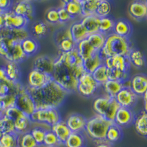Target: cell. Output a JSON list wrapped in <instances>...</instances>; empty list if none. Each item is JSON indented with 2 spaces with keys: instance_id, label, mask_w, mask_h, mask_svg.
Returning <instances> with one entry per match:
<instances>
[{
  "instance_id": "6da1fadb",
  "label": "cell",
  "mask_w": 147,
  "mask_h": 147,
  "mask_svg": "<svg viewBox=\"0 0 147 147\" xmlns=\"http://www.w3.org/2000/svg\"><path fill=\"white\" fill-rule=\"evenodd\" d=\"M27 90L35 103V108H58L65 102L68 92L55 81H49L40 88L35 89L26 85Z\"/></svg>"
},
{
  "instance_id": "7a4b0ae2",
  "label": "cell",
  "mask_w": 147,
  "mask_h": 147,
  "mask_svg": "<svg viewBox=\"0 0 147 147\" xmlns=\"http://www.w3.org/2000/svg\"><path fill=\"white\" fill-rule=\"evenodd\" d=\"M85 72L83 65L71 68L60 59H55V67L52 77L68 93L77 92L78 80Z\"/></svg>"
},
{
  "instance_id": "3957f363",
  "label": "cell",
  "mask_w": 147,
  "mask_h": 147,
  "mask_svg": "<svg viewBox=\"0 0 147 147\" xmlns=\"http://www.w3.org/2000/svg\"><path fill=\"white\" fill-rule=\"evenodd\" d=\"M132 47L129 38L115 35L113 32L106 36L104 47L99 52L103 60L115 55L128 56Z\"/></svg>"
},
{
  "instance_id": "277c9868",
  "label": "cell",
  "mask_w": 147,
  "mask_h": 147,
  "mask_svg": "<svg viewBox=\"0 0 147 147\" xmlns=\"http://www.w3.org/2000/svg\"><path fill=\"white\" fill-rule=\"evenodd\" d=\"M112 124L113 121H110L96 114L90 119H87L84 131L90 138L97 142V144L106 142V133L109 127Z\"/></svg>"
},
{
  "instance_id": "5b68a950",
  "label": "cell",
  "mask_w": 147,
  "mask_h": 147,
  "mask_svg": "<svg viewBox=\"0 0 147 147\" xmlns=\"http://www.w3.org/2000/svg\"><path fill=\"white\" fill-rule=\"evenodd\" d=\"M93 107L97 115L113 122L120 106L115 98L105 95L96 98L93 103Z\"/></svg>"
},
{
  "instance_id": "8992f818",
  "label": "cell",
  "mask_w": 147,
  "mask_h": 147,
  "mask_svg": "<svg viewBox=\"0 0 147 147\" xmlns=\"http://www.w3.org/2000/svg\"><path fill=\"white\" fill-rule=\"evenodd\" d=\"M31 121L46 124L52 127L61 120L60 114L57 108L37 109L30 116Z\"/></svg>"
},
{
  "instance_id": "52a82bcc",
  "label": "cell",
  "mask_w": 147,
  "mask_h": 147,
  "mask_svg": "<svg viewBox=\"0 0 147 147\" xmlns=\"http://www.w3.org/2000/svg\"><path fill=\"white\" fill-rule=\"evenodd\" d=\"M100 87L94 79L91 74L85 73L78 80L77 91L84 97H90L96 94V90Z\"/></svg>"
},
{
  "instance_id": "ba28073f",
  "label": "cell",
  "mask_w": 147,
  "mask_h": 147,
  "mask_svg": "<svg viewBox=\"0 0 147 147\" xmlns=\"http://www.w3.org/2000/svg\"><path fill=\"white\" fill-rule=\"evenodd\" d=\"M16 107L29 117L36 110L33 99L27 91L26 85L16 96Z\"/></svg>"
},
{
  "instance_id": "9c48e42d",
  "label": "cell",
  "mask_w": 147,
  "mask_h": 147,
  "mask_svg": "<svg viewBox=\"0 0 147 147\" xmlns=\"http://www.w3.org/2000/svg\"><path fill=\"white\" fill-rule=\"evenodd\" d=\"M104 65L107 69H116L123 72H129L131 64L128 56L115 55L105 59Z\"/></svg>"
},
{
  "instance_id": "30bf717a",
  "label": "cell",
  "mask_w": 147,
  "mask_h": 147,
  "mask_svg": "<svg viewBox=\"0 0 147 147\" xmlns=\"http://www.w3.org/2000/svg\"><path fill=\"white\" fill-rule=\"evenodd\" d=\"M5 18V27L11 29L27 28L30 21L25 17L15 14L11 9L3 12Z\"/></svg>"
},
{
  "instance_id": "8fae6325",
  "label": "cell",
  "mask_w": 147,
  "mask_h": 147,
  "mask_svg": "<svg viewBox=\"0 0 147 147\" xmlns=\"http://www.w3.org/2000/svg\"><path fill=\"white\" fill-rule=\"evenodd\" d=\"M52 80V77L51 75L43 73L37 69H32L30 71L27 77V82H28L27 86L35 89L40 88Z\"/></svg>"
},
{
  "instance_id": "7c38bea8",
  "label": "cell",
  "mask_w": 147,
  "mask_h": 147,
  "mask_svg": "<svg viewBox=\"0 0 147 147\" xmlns=\"http://www.w3.org/2000/svg\"><path fill=\"white\" fill-rule=\"evenodd\" d=\"M115 99L121 107L132 109L137 102L138 96L129 88L124 87L115 96Z\"/></svg>"
},
{
  "instance_id": "4fadbf2b",
  "label": "cell",
  "mask_w": 147,
  "mask_h": 147,
  "mask_svg": "<svg viewBox=\"0 0 147 147\" xmlns=\"http://www.w3.org/2000/svg\"><path fill=\"white\" fill-rule=\"evenodd\" d=\"M11 10H13V12L16 15L25 17L29 21L32 20L35 15L33 4L29 0L18 1L14 5L13 4Z\"/></svg>"
},
{
  "instance_id": "5bb4252c",
  "label": "cell",
  "mask_w": 147,
  "mask_h": 147,
  "mask_svg": "<svg viewBox=\"0 0 147 147\" xmlns=\"http://www.w3.org/2000/svg\"><path fill=\"white\" fill-rule=\"evenodd\" d=\"M55 67V59L49 55H39L33 62V69L52 76Z\"/></svg>"
},
{
  "instance_id": "9a60e30c",
  "label": "cell",
  "mask_w": 147,
  "mask_h": 147,
  "mask_svg": "<svg viewBox=\"0 0 147 147\" xmlns=\"http://www.w3.org/2000/svg\"><path fill=\"white\" fill-rule=\"evenodd\" d=\"M135 116L136 115L132 109L120 107L116 112L113 122L121 128L128 127L133 123Z\"/></svg>"
},
{
  "instance_id": "2e32d148",
  "label": "cell",
  "mask_w": 147,
  "mask_h": 147,
  "mask_svg": "<svg viewBox=\"0 0 147 147\" xmlns=\"http://www.w3.org/2000/svg\"><path fill=\"white\" fill-rule=\"evenodd\" d=\"M129 88L137 96H142L147 92L146 76L143 74L134 75L129 80Z\"/></svg>"
},
{
  "instance_id": "e0dca14e",
  "label": "cell",
  "mask_w": 147,
  "mask_h": 147,
  "mask_svg": "<svg viewBox=\"0 0 147 147\" xmlns=\"http://www.w3.org/2000/svg\"><path fill=\"white\" fill-rule=\"evenodd\" d=\"M129 13L134 19L142 21L147 16L146 1H133L129 5Z\"/></svg>"
},
{
  "instance_id": "ac0fdd59",
  "label": "cell",
  "mask_w": 147,
  "mask_h": 147,
  "mask_svg": "<svg viewBox=\"0 0 147 147\" xmlns=\"http://www.w3.org/2000/svg\"><path fill=\"white\" fill-rule=\"evenodd\" d=\"M0 37L7 38L16 42L21 43L22 40L30 37V32L27 28L11 29L4 27L0 30Z\"/></svg>"
},
{
  "instance_id": "d6986e66",
  "label": "cell",
  "mask_w": 147,
  "mask_h": 147,
  "mask_svg": "<svg viewBox=\"0 0 147 147\" xmlns=\"http://www.w3.org/2000/svg\"><path fill=\"white\" fill-rule=\"evenodd\" d=\"M24 87L25 85L21 82H15L7 78L4 79L0 80V96H16Z\"/></svg>"
},
{
  "instance_id": "ffe728a7",
  "label": "cell",
  "mask_w": 147,
  "mask_h": 147,
  "mask_svg": "<svg viewBox=\"0 0 147 147\" xmlns=\"http://www.w3.org/2000/svg\"><path fill=\"white\" fill-rule=\"evenodd\" d=\"M87 119L81 114L74 113L67 118L65 121L67 127L71 132H82L85 129Z\"/></svg>"
},
{
  "instance_id": "44dd1931",
  "label": "cell",
  "mask_w": 147,
  "mask_h": 147,
  "mask_svg": "<svg viewBox=\"0 0 147 147\" xmlns=\"http://www.w3.org/2000/svg\"><path fill=\"white\" fill-rule=\"evenodd\" d=\"M57 58L62 60L64 63L73 69L79 66H82L83 64V60L79 55L76 48L69 52H60Z\"/></svg>"
},
{
  "instance_id": "7402d4cb",
  "label": "cell",
  "mask_w": 147,
  "mask_h": 147,
  "mask_svg": "<svg viewBox=\"0 0 147 147\" xmlns=\"http://www.w3.org/2000/svg\"><path fill=\"white\" fill-rule=\"evenodd\" d=\"M27 58V57L24 53L21 47V43L14 41L10 47L7 55L5 59L7 62L16 63H20Z\"/></svg>"
},
{
  "instance_id": "603a6c76",
  "label": "cell",
  "mask_w": 147,
  "mask_h": 147,
  "mask_svg": "<svg viewBox=\"0 0 147 147\" xmlns=\"http://www.w3.org/2000/svg\"><path fill=\"white\" fill-rule=\"evenodd\" d=\"M61 36L57 40V45L60 52H69L76 48V43L72 40L70 28H68L60 33Z\"/></svg>"
},
{
  "instance_id": "cb8c5ba5",
  "label": "cell",
  "mask_w": 147,
  "mask_h": 147,
  "mask_svg": "<svg viewBox=\"0 0 147 147\" xmlns=\"http://www.w3.org/2000/svg\"><path fill=\"white\" fill-rule=\"evenodd\" d=\"M51 130L55 133L56 137L57 138L60 145H64L65 140L71 133L69 127H67L65 121L62 120H60L57 124L52 126L51 127Z\"/></svg>"
},
{
  "instance_id": "d4e9b609",
  "label": "cell",
  "mask_w": 147,
  "mask_h": 147,
  "mask_svg": "<svg viewBox=\"0 0 147 147\" xmlns=\"http://www.w3.org/2000/svg\"><path fill=\"white\" fill-rule=\"evenodd\" d=\"M132 31V27L130 23L126 19L121 18L115 22L113 32L119 36L128 38Z\"/></svg>"
},
{
  "instance_id": "484cf974",
  "label": "cell",
  "mask_w": 147,
  "mask_h": 147,
  "mask_svg": "<svg viewBox=\"0 0 147 147\" xmlns=\"http://www.w3.org/2000/svg\"><path fill=\"white\" fill-rule=\"evenodd\" d=\"M80 22L86 30L88 35L99 32V18L96 15L82 17Z\"/></svg>"
},
{
  "instance_id": "4316f807",
  "label": "cell",
  "mask_w": 147,
  "mask_h": 147,
  "mask_svg": "<svg viewBox=\"0 0 147 147\" xmlns=\"http://www.w3.org/2000/svg\"><path fill=\"white\" fill-rule=\"evenodd\" d=\"M21 47L27 57L35 55L40 48L38 40L30 36L21 42Z\"/></svg>"
},
{
  "instance_id": "83f0119b",
  "label": "cell",
  "mask_w": 147,
  "mask_h": 147,
  "mask_svg": "<svg viewBox=\"0 0 147 147\" xmlns=\"http://www.w3.org/2000/svg\"><path fill=\"white\" fill-rule=\"evenodd\" d=\"M122 137H123L122 128L113 122V124L109 127L107 133H106L105 141L112 145L120 141Z\"/></svg>"
},
{
  "instance_id": "f1b7e54d",
  "label": "cell",
  "mask_w": 147,
  "mask_h": 147,
  "mask_svg": "<svg viewBox=\"0 0 147 147\" xmlns=\"http://www.w3.org/2000/svg\"><path fill=\"white\" fill-rule=\"evenodd\" d=\"M76 49L82 60L90 58L94 54L96 53L95 49L89 44L87 39H84L76 44Z\"/></svg>"
},
{
  "instance_id": "f546056e",
  "label": "cell",
  "mask_w": 147,
  "mask_h": 147,
  "mask_svg": "<svg viewBox=\"0 0 147 147\" xmlns=\"http://www.w3.org/2000/svg\"><path fill=\"white\" fill-rule=\"evenodd\" d=\"M146 121L147 114L146 111H145V110H143V111L139 113L137 115H136L133 121L136 132L140 136L145 138L146 137L147 135Z\"/></svg>"
},
{
  "instance_id": "4dcf8cb0",
  "label": "cell",
  "mask_w": 147,
  "mask_h": 147,
  "mask_svg": "<svg viewBox=\"0 0 147 147\" xmlns=\"http://www.w3.org/2000/svg\"><path fill=\"white\" fill-rule=\"evenodd\" d=\"M102 64H104V60L102 58L99 52H96L90 58L83 60L82 65L85 72L92 74Z\"/></svg>"
},
{
  "instance_id": "1f68e13d",
  "label": "cell",
  "mask_w": 147,
  "mask_h": 147,
  "mask_svg": "<svg viewBox=\"0 0 147 147\" xmlns=\"http://www.w3.org/2000/svg\"><path fill=\"white\" fill-rule=\"evenodd\" d=\"M5 69L7 79L13 82H20L21 77H22V70H21L19 64L8 62L6 66L5 67Z\"/></svg>"
},
{
  "instance_id": "d6a6232c",
  "label": "cell",
  "mask_w": 147,
  "mask_h": 147,
  "mask_svg": "<svg viewBox=\"0 0 147 147\" xmlns=\"http://www.w3.org/2000/svg\"><path fill=\"white\" fill-rule=\"evenodd\" d=\"M70 32L72 40L75 42L76 44L84 40V39H86V38L88 35L86 30H85L83 26L82 25V24L80 22H76L71 26Z\"/></svg>"
},
{
  "instance_id": "836d02e7",
  "label": "cell",
  "mask_w": 147,
  "mask_h": 147,
  "mask_svg": "<svg viewBox=\"0 0 147 147\" xmlns=\"http://www.w3.org/2000/svg\"><path fill=\"white\" fill-rule=\"evenodd\" d=\"M86 140L82 132H71L65 140L64 146L65 147H83Z\"/></svg>"
},
{
  "instance_id": "e575fe53",
  "label": "cell",
  "mask_w": 147,
  "mask_h": 147,
  "mask_svg": "<svg viewBox=\"0 0 147 147\" xmlns=\"http://www.w3.org/2000/svg\"><path fill=\"white\" fill-rule=\"evenodd\" d=\"M86 39L89 42L90 46L95 49L96 52H99L104 47V44L105 42L106 35H103L99 32H97L88 35Z\"/></svg>"
},
{
  "instance_id": "d590c367",
  "label": "cell",
  "mask_w": 147,
  "mask_h": 147,
  "mask_svg": "<svg viewBox=\"0 0 147 147\" xmlns=\"http://www.w3.org/2000/svg\"><path fill=\"white\" fill-rule=\"evenodd\" d=\"M102 86L104 88V90L105 91L106 95L108 96L115 98V96L117 95L118 93L124 87V85L123 82H119V81L110 80H108Z\"/></svg>"
},
{
  "instance_id": "8d00e7d4",
  "label": "cell",
  "mask_w": 147,
  "mask_h": 147,
  "mask_svg": "<svg viewBox=\"0 0 147 147\" xmlns=\"http://www.w3.org/2000/svg\"><path fill=\"white\" fill-rule=\"evenodd\" d=\"M128 59L130 64L137 68H142L146 64L145 57L143 52L136 49H132L128 55Z\"/></svg>"
},
{
  "instance_id": "74e56055",
  "label": "cell",
  "mask_w": 147,
  "mask_h": 147,
  "mask_svg": "<svg viewBox=\"0 0 147 147\" xmlns=\"http://www.w3.org/2000/svg\"><path fill=\"white\" fill-rule=\"evenodd\" d=\"M114 24L115 21L110 16L99 18V32L106 36L113 33Z\"/></svg>"
},
{
  "instance_id": "f35d334b",
  "label": "cell",
  "mask_w": 147,
  "mask_h": 147,
  "mask_svg": "<svg viewBox=\"0 0 147 147\" xmlns=\"http://www.w3.org/2000/svg\"><path fill=\"white\" fill-rule=\"evenodd\" d=\"M82 0H71L66 1L65 5V9L69 13L71 18H76L81 16L82 13Z\"/></svg>"
},
{
  "instance_id": "ab89813d",
  "label": "cell",
  "mask_w": 147,
  "mask_h": 147,
  "mask_svg": "<svg viewBox=\"0 0 147 147\" xmlns=\"http://www.w3.org/2000/svg\"><path fill=\"white\" fill-rule=\"evenodd\" d=\"M19 135L14 133L2 134L0 138V147H18Z\"/></svg>"
},
{
  "instance_id": "60d3db41",
  "label": "cell",
  "mask_w": 147,
  "mask_h": 147,
  "mask_svg": "<svg viewBox=\"0 0 147 147\" xmlns=\"http://www.w3.org/2000/svg\"><path fill=\"white\" fill-rule=\"evenodd\" d=\"M99 0H82V13L81 16H88L95 15L96 10Z\"/></svg>"
},
{
  "instance_id": "b9f144b4",
  "label": "cell",
  "mask_w": 147,
  "mask_h": 147,
  "mask_svg": "<svg viewBox=\"0 0 147 147\" xmlns=\"http://www.w3.org/2000/svg\"><path fill=\"white\" fill-rule=\"evenodd\" d=\"M107 71H108V69H107V67L104 64H102L91 74L92 77L94 79V80L100 86L103 85L108 80Z\"/></svg>"
},
{
  "instance_id": "7bdbcfd3",
  "label": "cell",
  "mask_w": 147,
  "mask_h": 147,
  "mask_svg": "<svg viewBox=\"0 0 147 147\" xmlns=\"http://www.w3.org/2000/svg\"><path fill=\"white\" fill-rule=\"evenodd\" d=\"M111 11V4L107 0H99L97 5L95 15L99 18L108 16Z\"/></svg>"
},
{
  "instance_id": "ee69618b",
  "label": "cell",
  "mask_w": 147,
  "mask_h": 147,
  "mask_svg": "<svg viewBox=\"0 0 147 147\" xmlns=\"http://www.w3.org/2000/svg\"><path fill=\"white\" fill-rule=\"evenodd\" d=\"M33 137L30 132H24L19 135L18 137V147H38Z\"/></svg>"
},
{
  "instance_id": "f6af8a7d",
  "label": "cell",
  "mask_w": 147,
  "mask_h": 147,
  "mask_svg": "<svg viewBox=\"0 0 147 147\" xmlns=\"http://www.w3.org/2000/svg\"><path fill=\"white\" fill-rule=\"evenodd\" d=\"M16 96L15 95L0 96V113L2 115L7 109L16 106Z\"/></svg>"
},
{
  "instance_id": "bcb514c9",
  "label": "cell",
  "mask_w": 147,
  "mask_h": 147,
  "mask_svg": "<svg viewBox=\"0 0 147 147\" xmlns=\"http://www.w3.org/2000/svg\"><path fill=\"white\" fill-rule=\"evenodd\" d=\"M48 32V26L44 22L38 21L33 24L32 27V33L35 38H41Z\"/></svg>"
},
{
  "instance_id": "7dc6e473",
  "label": "cell",
  "mask_w": 147,
  "mask_h": 147,
  "mask_svg": "<svg viewBox=\"0 0 147 147\" xmlns=\"http://www.w3.org/2000/svg\"><path fill=\"white\" fill-rule=\"evenodd\" d=\"M107 75L110 80L119 81L123 83L129 80V72H123L116 69H108Z\"/></svg>"
},
{
  "instance_id": "c3c4849f",
  "label": "cell",
  "mask_w": 147,
  "mask_h": 147,
  "mask_svg": "<svg viewBox=\"0 0 147 147\" xmlns=\"http://www.w3.org/2000/svg\"><path fill=\"white\" fill-rule=\"evenodd\" d=\"M0 131L2 134L16 132L13 121L4 115L0 117Z\"/></svg>"
},
{
  "instance_id": "681fc988",
  "label": "cell",
  "mask_w": 147,
  "mask_h": 147,
  "mask_svg": "<svg viewBox=\"0 0 147 147\" xmlns=\"http://www.w3.org/2000/svg\"><path fill=\"white\" fill-rule=\"evenodd\" d=\"M43 145L45 146L46 147H56L60 146V144L55 133L50 129L46 132Z\"/></svg>"
},
{
  "instance_id": "f907efd6",
  "label": "cell",
  "mask_w": 147,
  "mask_h": 147,
  "mask_svg": "<svg viewBox=\"0 0 147 147\" xmlns=\"http://www.w3.org/2000/svg\"><path fill=\"white\" fill-rule=\"evenodd\" d=\"M47 131V129L42 128L40 127H34V128H32L30 130V134L32 135V136L33 137L34 140H35V142L38 144V146L43 145L44 136H45Z\"/></svg>"
},
{
  "instance_id": "816d5d0a",
  "label": "cell",
  "mask_w": 147,
  "mask_h": 147,
  "mask_svg": "<svg viewBox=\"0 0 147 147\" xmlns=\"http://www.w3.org/2000/svg\"><path fill=\"white\" fill-rule=\"evenodd\" d=\"M14 42V40L7 38L0 37V56L5 58L9 51L10 47Z\"/></svg>"
},
{
  "instance_id": "f5cc1de1",
  "label": "cell",
  "mask_w": 147,
  "mask_h": 147,
  "mask_svg": "<svg viewBox=\"0 0 147 147\" xmlns=\"http://www.w3.org/2000/svg\"><path fill=\"white\" fill-rule=\"evenodd\" d=\"M46 19H47V22H49V24H55L60 23L57 9L51 8L47 10V13H46Z\"/></svg>"
},
{
  "instance_id": "db71d44e",
  "label": "cell",
  "mask_w": 147,
  "mask_h": 147,
  "mask_svg": "<svg viewBox=\"0 0 147 147\" xmlns=\"http://www.w3.org/2000/svg\"><path fill=\"white\" fill-rule=\"evenodd\" d=\"M57 10V13H58L60 23H67L72 18L71 16L69 14V13L66 11L65 7H59Z\"/></svg>"
},
{
  "instance_id": "11a10c76",
  "label": "cell",
  "mask_w": 147,
  "mask_h": 147,
  "mask_svg": "<svg viewBox=\"0 0 147 147\" xmlns=\"http://www.w3.org/2000/svg\"><path fill=\"white\" fill-rule=\"evenodd\" d=\"M13 5V2L10 0H0V9L3 12L10 10Z\"/></svg>"
},
{
  "instance_id": "9f6ffc18",
  "label": "cell",
  "mask_w": 147,
  "mask_h": 147,
  "mask_svg": "<svg viewBox=\"0 0 147 147\" xmlns=\"http://www.w3.org/2000/svg\"><path fill=\"white\" fill-rule=\"evenodd\" d=\"M7 78L6 73H5V67L0 66V80H2L4 79Z\"/></svg>"
},
{
  "instance_id": "6f0895ef",
  "label": "cell",
  "mask_w": 147,
  "mask_h": 147,
  "mask_svg": "<svg viewBox=\"0 0 147 147\" xmlns=\"http://www.w3.org/2000/svg\"><path fill=\"white\" fill-rule=\"evenodd\" d=\"M5 27V18H4V13L2 12V13H0V30Z\"/></svg>"
},
{
  "instance_id": "680465c9",
  "label": "cell",
  "mask_w": 147,
  "mask_h": 147,
  "mask_svg": "<svg viewBox=\"0 0 147 147\" xmlns=\"http://www.w3.org/2000/svg\"><path fill=\"white\" fill-rule=\"evenodd\" d=\"M96 147H113V146L107 142H103V143H100V144H97Z\"/></svg>"
},
{
  "instance_id": "91938a15",
  "label": "cell",
  "mask_w": 147,
  "mask_h": 147,
  "mask_svg": "<svg viewBox=\"0 0 147 147\" xmlns=\"http://www.w3.org/2000/svg\"><path fill=\"white\" fill-rule=\"evenodd\" d=\"M2 132L0 131V138L2 137Z\"/></svg>"
},
{
  "instance_id": "94428289",
  "label": "cell",
  "mask_w": 147,
  "mask_h": 147,
  "mask_svg": "<svg viewBox=\"0 0 147 147\" xmlns=\"http://www.w3.org/2000/svg\"><path fill=\"white\" fill-rule=\"evenodd\" d=\"M2 12H3V11H2V10H1V9H0V13H2Z\"/></svg>"
},
{
  "instance_id": "6125c7cd",
  "label": "cell",
  "mask_w": 147,
  "mask_h": 147,
  "mask_svg": "<svg viewBox=\"0 0 147 147\" xmlns=\"http://www.w3.org/2000/svg\"><path fill=\"white\" fill-rule=\"evenodd\" d=\"M2 114L0 113V117H1V116H2Z\"/></svg>"
},
{
  "instance_id": "be15d7a7",
  "label": "cell",
  "mask_w": 147,
  "mask_h": 147,
  "mask_svg": "<svg viewBox=\"0 0 147 147\" xmlns=\"http://www.w3.org/2000/svg\"><path fill=\"white\" fill-rule=\"evenodd\" d=\"M56 147H60V146H56Z\"/></svg>"
},
{
  "instance_id": "e7e4bbea",
  "label": "cell",
  "mask_w": 147,
  "mask_h": 147,
  "mask_svg": "<svg viewBox=\"0 0 147 147\" xmlns=\"http://www.w3.org/2000/svg\"><path fill=\"white\" fill-rule=\"evenodd\" d=\"M83 147H85V146H83Z\"/></svg>"
}]
</instances>
